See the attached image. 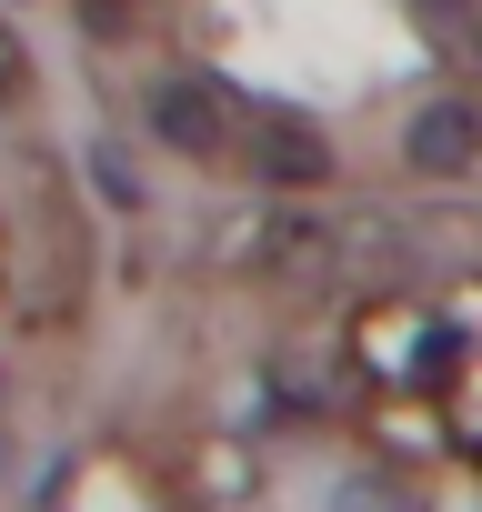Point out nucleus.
<instances>
[{"label":"nucleus","mask_w":482,"mask_h":512,"mask_svg":"<svg viewBox=\"0 0 482 512\" xmlns=\"http://www.w3.org/2000/svg\"><path fill=\"white\" fill-rule=\"evenodd\" d=\"M402 161L422 171V181H472L482 171V111L452 91V101H422L412 111V131H402Z\"/></svg>","instance_id":"7ed1b4c3"},{"label":"nucleus","mask_w":482,"mask_h":512,"mask_svg":"<svg viewBox=\"0 0 482 512\" xmlns=\"http://www.w3.org/2000/svg\"><path fill=\"white\" fill-rule=\"evenodd\" d=\"M412 31H422L452 71H482V11H472V0H412Z\"/></svg>","instance_id":"20e7f679"},{"label":"nucleus","mask_w":482,"mask_h":512,"mask_svg":"<svg viewBox=\"0 0 482 512\" xmlns=\"http://www.w3.org/2000/svg\"><path fill=\"white\" fill-rule=\"evenodd\" d=\"M221 171H252V181H282V191H312L332 181V131L282 111V101H252V91H231V151Z\"/></svg>","instance_id":"f257e3e1"},{"label":"nucleus","mask_w":482,"mask_h":512,"mask_svg":"<svg viewBox=\"0 0 482 512\" xmlns=\"http://www.w3.org/2000/svg\"><path fill=\"white\" fill-rule=\"evenodd\" d=\"M31 91V51H21V31L0 21V101H21Z\"/></svg>","instance_id":"39448f33"},{"label":"nucleus","mask_w":482,"mask_h":512,"mask_svg":"<svg viewBox=\"0 0 482 512\" xmlns=\"http://www.w3.org/2000/svg\"><path fill=\"white\" fill-rule=\"evenodd\" d=\"M91 171H101V191H111V201H121V211H131V201H141V181H131V171H121V151H91Z\"/></svg>","instance_id":"0eeeda50"},{"label":"nucleus","mask_w":482,"mask_h":512,"mask_svg":"<svg viewBox=\"0 0 482 512\" xmlns=\"http://www.w3.org/2000/svg\"><path fill=\"white\" fill-rule=\"evenodd\" d=\"M141 121H151V141H161V151H181V161L221 171V151H231V81H201V71L151 81V91H141Z\"/></svg>","instance_id":"f03ea898"},{"label":"nucleus","mask_w":482,"mask_h":512,"mask_svg":"<svg viewBox=\"0 0 482 512\" xmlns=\"http://www.w3.org/2000/svg\"><path fill=\"white\" fill-rule=\"evenodd\" d=\"M332 512H412V502H402L392 482H342V502H332Z\"/></svg>","instance_id":"423d86ee"}]
</instances>
